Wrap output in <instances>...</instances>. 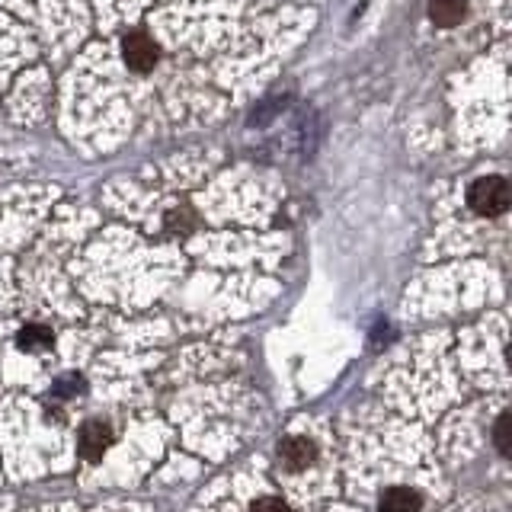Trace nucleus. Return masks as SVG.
<instances>
[{"label":"nucleus","instance_id":"7","mask_svg":"<svg viewBox=\"0 0 512 512\" xmlns=\"http://www.w3.org/2000/svg\"><path fill=\"white\" fill-rule=\"evenodd\" d=\"M52 346V330L39 327V324H29L26 330H20V349H45Z\"/></svg>","mask_w":512,"mask_h":512},{"label":"nucleus","instance_id":"5","mask_svg":"<svg viewBox=\"0 0 512 512\" xmlns=\"http://www.w3.org/2000/svg\"><path fill=\"white\" fill-rule=\"evenodd\" d=\"M464 16H468V0H429V20L442 29L458 26Z\"/></svg>","mask_w":512,"mask_h":512},{"label":"nucleus","instance_id":"8","mask_svg":"<svg viewBox=\"0 0 512 512\" xmlns=\"http://www.w3.org/2000/svg\"><path fill=\"white\" fill-rule=\"evenodd\" d=\"M496 448H500L503 455L512 452V423H509L506 413L500 416V420H496Z\"/></svg>","mask_w":512,"mask_h":512},{"label":"nucleus","instance_id":"6","mask_svg":"<svg viewBox=\"0 0 512 512\" xmlns=\"http://www.w3.org/2000/svg\"><path fill=\"white\" fill-rule=\"evenodd\" d=\"M420 493L410 490V487H391V490H384L381 496V503L378 509L381 512H420Z\"/></svg>","mask_w":512,"mask_h":512},{"label":"nucleus","instance_id":"4","mask_svg":"<svg viewBox=\"0 0 512 512\" xmlns=\"http://www.w3.org/2000/svg\"><path fill=\"white\" fill-rule=\"evenodd\" d=\"M109 445H112V429L106 423L93 420L80 429V452H84V458H103Z\"/></svg>","mask_w":512,"mask_h":512},{"label":"nucleus","instance_id":"2","mask_svg":"<svg viewBox=\"0 0 512 512\" xmlns=\"http://www.w3.org/2000/svg\"><path fill=\"white\" fill-rule=\"evenodd\" d=\"M122 58L132 71L148 74L160 58V48L148 32H128L125 42H122Z\"/></svg>","mask_w":512,"mask_h":512},{"label":"nucleus","instance_id":"1","mask_svg":"<svg viewBox=\"0 0 512 512\" xmlns=\"http://www.w3.org/2000/svg\"><path fill=\"white\" fill-rule=\"evenodd\" d=\"M468 202L477 215H487V218L503 215L509 208V183L503 176H484V180H477L471 186Z\"/></svg>","mask_w":512,"mask_h":512},{"label":"nucleus","instance_id":"9","mask_svg":"<svg viewBox=\"0 0 512 512\" xmlns=\"http://www.w3.org/2000/svg\"><path fill=\"white\" fill-rule=\"evenodd\" d=\"M250 512H292V509H288V503L276 500V496H263V500H256L250 506Z\"/></svg>","mask_w":512,"mask_h":512},{"label":"nucleus","instance_id":"3","mask_svg":"<svg viewBox=\"0 0 512 512\" xmlns=\"http://www.w3.org/2000/svg\"><path fill=\"white\" fill-rule=\"evenodd\" d=\"M279 461L285 464L288 471H304L314 461V442L304 436H288L279 445Z\"/></svg>","mask_w":512,"mask_h":512}]
</instances>
